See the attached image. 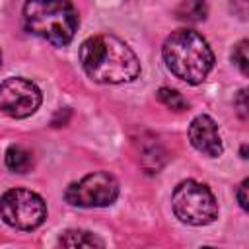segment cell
Listing matches in <instances>:
<instances>
[{
  "label": "cell",
  "instance_id": "cell-1",
  "mask_svg": "<svg viewBox=\"0 0 249 249\" xmlns=\"http://www.w3.org/2000/svg\"><path fill=\"white\" fill-rule=\"evenodd\" d=\"M80 64L97 84H126L140 76L136 53L111 33H97L80 45Z\"/></svg>",
  "mask_w": 249,
  "mask_h": 249
},
{
  "label": "cell",
  "instance_id": "cell-2",
  "mask_svg": "<svg viewBox=\"0 0 249 249\" xmlns=\"http://www.w3.org/2000/svg\"><path fill=\"white\" fill-rule=\"evenodd\" d=\"M165 66L173 76L187 84H200L214 66V53L208 41L191 29L173 31L161 49Z\"/></svg>",
  "mask_w": 249,
  "mask_h": 249
},
{
  "label": "cell",
  "instance_id": "cell-3",
  "mask_svg": "<svg viewBox=\"0 0 249 249\" xmlns=\"http://www.w3.org/2000/svg\"><path fill=\"white\" fill-rule=\"evenodd\" d=\"M23 23L29 33L54 47H64L78 31V14L68 0H27Z\"/></svg>",
  "mask_w": 249,
  "mask_h": 249
},
{
  "label": "cell",
  "instance_id": "cell-4",
  "mask_svg": "<svg viewBox=\"0 0 249 249\" xmlns=\"http://www.w3.org/2000/svg\"><path fill=\"white\" fill-rule=\"evenodd\" d=\"M175 216L189 226H206L218 218V202L212 191L196 181H183L171 195Z\"/></svg>",
  "mask_w": 249,
  "mask_h": 249
},
{
  "label": "cell",
  "instance_id": "cell-5",
  "mask_svg": "<svg viewBox=\"0 0 249 249\" xmlns=\"http://www.w3.org/2000/svg\"><path fill=\"white\" fill-rule=\"evenodd\" d=\"M0 216L16 230H35L47 218V204L33 191L10 189L0 196Z\"/></svg>",
  "mask_w": 249,
  "mask_h": 249
},
{
  "label": "cell",
  "instance_id": "cell-6",
  "mask_svg": "<svg viewBox=\"0 0 249 249\" xmlns=\"http://www.w3.org/2000/svg\"><path fill=\"white\" fill-rule=\"evenodd\" d=\"M119 196V183L107 171H93L76 183H70L64 198L72 206L80 208H101L109 206Z\"/></svg>",
  "mask_w": 249,
  "mask_h": 249
},
{
  "label": "cell",
  "instance_id": "cell-7",
  "mask_svg": "<svg viewBox=\"0 0 249 249\" xmlns=\"http://www.w3.org/2000/svg\"><path fill=\"white\" fill-rule=\"evenodd\" d=\"M39 88L25 78H8L0 84V111L14 119L33 115L41 105Z\"/></svg>",
  "mask_w": 249,
  "mask_h": 249
},
{
  "label": "cell",
  "instance_id": "cell-8",
  "mask_svg": "<svg viewBox=\"0 0 249 249\" xmlns=\"http://www.w3.org/2000/svg\"><path fill=\"white\" fill-rule=\"evenodd\" d=\"M189 140L191 144L208 158H218L222 154V138L218 132V124L208 115H198L189 124Z\"/></svg>",
  "mask_w": 249,
  "mask_h": 249
},
{
  "label": "cell",
  "instance_id": "cell-9",
  "mask_svg": "<svg viewBox=\"0 0 249 249\" xmlns=\"http://www.w3.org/2000/svg\"><path fill=\"white\" fill-rule=\"evenodd\" d=\"M58 243L62 247H105L103 239L86 230H68L60 235Z\"/></svg>",
  "mask_w": 249,
  "mask_h": 249
},
{
  "label": "cell",
  "instance_id": "cell-10",
  "mask_svg": "<svg viewBox=\"0 0 249 249\" xmlns=\"http://www.w3.org/2000/svg\"><path fill=\"white\" fill-rule=\"evenodd\" d=\"M6 167L14 173H27L33 167V156L23 146H10L6 150Z\"/></svg>",
  "mask_w": 249,
  "mask_h": 249
},
{
  "label": "cell",
  "instance_id": "cell-11",
  "mask_svg": "<svg viewBox=\"0 0 249 249\" xmlns=\"http://www.w3.org/2000/svg\"><path fill=\"white\" fill-rule=\"evenodd\" d=\"M206 0H181L175 14L179 19L183 21H191V23H196V21H202L206 19Z\"/></svg>",
  "mask_w": 249,
  "mask_h": 249
},
{
  "label": "cell",
  "instance_id": "cell-12",
  "mask_svg": "<svg viewBox=\"0 0 249 249\" xmlns=\"http://www.w3.org/2000/svg\"><path fill=\"white\" fill-rule=\"evenodd\" d=\"M158 99L165 107H169L171 111H185V109H189L187 99L177 89H171V88H160L158 89Z\"/></svg>",
  "mask_w": 249,
  "mask_h": 249
},
{
  "label": "cell",
  "instance_id": "cell-13",
  "mask_svg": "<svg viewBox=\"0 0 249 249\" xmlns=\"http://www.w3.org/2000/svg\"><path fill=\"white\" fill-rule=\"evenodd\" d=\"M247 41L243 39V41H239L237 45H235V49H233V53H231V60H233V64L241 70V74L243 76H247L249 74V56H247Z\"/></svg>",
  "mask_w": 249,
  "mask_h": 249
},
{
  "label": "cell",
  "instance_id": "cell-14",
  "mask_svg": "<svg viewBox=\"0 0 249 249\" xmlns=\"http://www.w3.org/2000/svg\"><path fill=\"white\" fill-rule=\"evenodd\" d=\"M233 105H235V111L237 115L245 121L247 119V89H239L235 99H233Z\"/></svg>",
  "mask_w": 249,
  "mask_h": 249
},
{
  "label": "cell",
  "instance_id": "cell-15",
  "mask_svg": "<svg viewBox=\"0 0 249 249\" xmlns=\"http://www.w3.org/2000/svg\"><path fill=\"white\" fill-rule=\"evenodd\" d=\"M247 187H249V179H243L239 189H237V200H239V206L243 210L249 208V200H247Z\"/></svg>",
  "mask_w": 249,
  "mask_h": 249
},
{
  "label": "cell",
  "instance_id": "cell-16",
  "mask_svg": "<svg viewBox=\"0 0 249 249\" xmlns=\"http://www.w3.org/2000/svg\"><path fill=\"white\" fill-rule=\"evenodd\" d=\"M0 66H2V56H0Z\"/></svg>",
  "mask_w": 249,
  "mask_h": 249
}]
</instances>
